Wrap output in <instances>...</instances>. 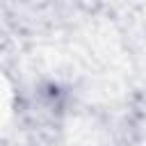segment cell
<instances>
[{
    "label": "cell",
    "instance_id": "obj_1",
    "mask_svg": "<svg viewBox=\"0 0 146 146\" xmlns=\"http://www.w3.org/2000/svg\"><path fill=\"white\" fill-rule=\"evenodd\" d=\"M11 114H14V89L9 78L0 71V130L9 123Z\"/></svg>",
    "mask_w": 146,
    "mask_h": 146
}]
</instances>
